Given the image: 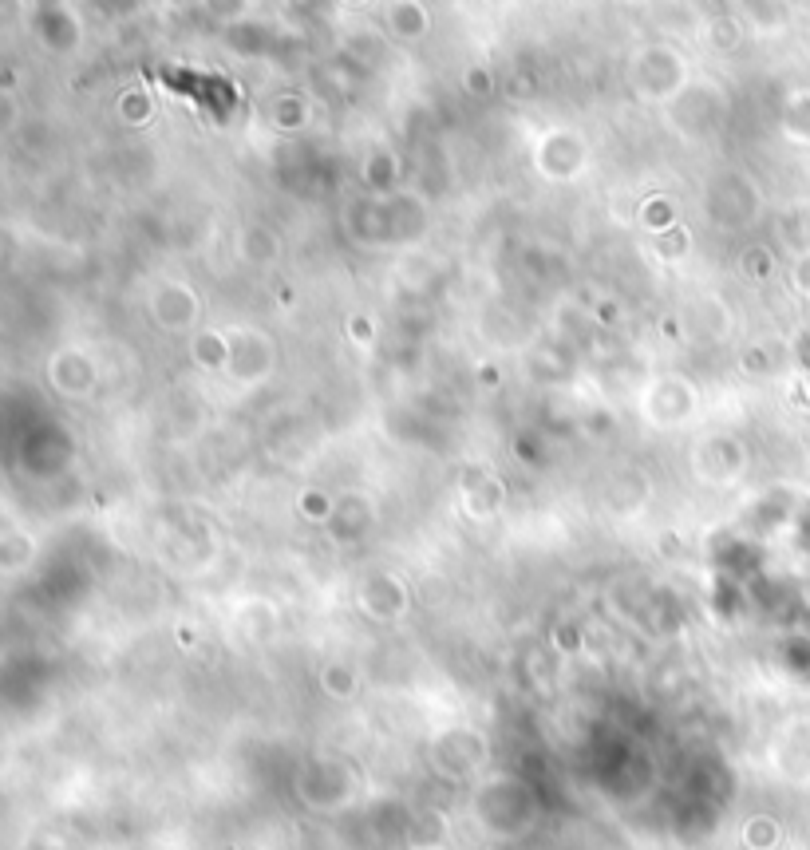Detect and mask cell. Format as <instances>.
I'll return each mask as SVG.
<instances>
[{
  "mask_svg": "<svg viewBox=\"0 0 810 850\" xmlns=\"http://www.w3.org/2000/svg\"><path fill=\"white\" fill-rule=\"evenodd\" d=\"M388 28L396 36H404V40H423L427 28H431V16H427V8L419 0H396L388 8Z\"/></svg>",
  "mask_w": 810,
  "mask_h": 850,
  "instance_id": "1",
  "label": "cell"
},
{
  "mask_svg": "<svg viewBox=\"0 0 810 850\" xmlns=\"http://www.w3.org/2000/svg\"><path fill=\"white\" fill-rule=\"evenodd\" d=\"M344 4H348V8H364L368 0H344Z\"/></svg>",
  "mask_w": 810,
  "mask_h": 850,
  "instance_id": "2",
  "label": "cell"
}]
</instances>
